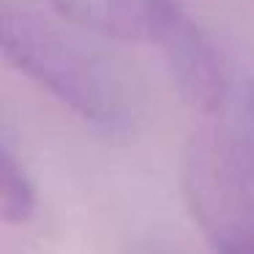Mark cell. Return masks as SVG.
Segmentation results:
<instances>
[{"label":"cell","instance_id":"6da1fadb","mask_svg":"<svg viewBox=\"0 0 254 254\" xmlns=\"http://www.w3.org/2000/svg\"><path fill=\"white\" fill-rule=\"evenodd\" d=\"M3 52L61 104L107 131H131L145 115V79L110 39L55 14L44 0H0Z\"/></svg>","mask_w":254,"mask_h":254},{"label":"cell","instance_id":"7a4b0ae2","mask_svg":"<svg viewBox=\"0 0 254 254\" xmlns=\"http://www.w3.org/2000/svg\"><path fill=\"white\" fill-rule=\"evenodd\" d=\"M181 99L191 110L213 118L227 101V68L205 30L178 6L156 39Z\"/></svg>","mask_w":254,"mask_h":254},{"label":"cell","instance_id":"3957f363","mask_svg":"<svg viewBox=\"0 0 254 254\" xmlns=\"http://www.w3.org/2000/svg\"><path fill=\"white\" fill-rule=\"evenodd\" d=\"M63 19L110 41H150L178 11V0H44Z\"/></svg>","mask_w":254,"mask_h":254},{"label":"cell","instance_id":"277c9868","mask_svg":"<svg viewBox=\"0 0 254 254\" xmlns=\"http://www.w3.org/2000/svg\"><path fill=\"white\" fill-rule=\"evenodd\" d=\"M0 159V219L11 227L28 224L39 208L36 183L8 145H3Z\"/></svg>","mask_w":254,"mask_h":254},{"label":"cell","instance_id":"5b68a950","mask_svg":"<svg viewBox=\"0 0 254 254\" xmlns=\"http://www.w3.org/2000/svg\"><path fill=\"white\" fill-rule=\"evenodd\" d=\"M230 137H232L238 170H241L243 181L249 186V194L254 199V79L246 85L238 121L230 123Z\"/></svg>","mask_w":254,"mask_h":254},{"label":"cell","instance_id":"8992f818","mask_svg":"<svg viewBox=\"0 0 254 254\" xmlns=\"http://www.w3.org/2000/svg\"><path fill=\"white\" fill-rule=\"evenodd\" d=\"M128 254H194L191 249H186L178 241H167V238H145V241L134 243Z\"/></svg>","mask_w":254,"mask_h":254},{"label":"cell","instance_id":"52a82bcc","mask_svg":"<svg viewBox=\"0 0 254 254\" xmlns=\"http://www.w3.org/2000/svg\"><path fill=\"white\" fill-rule=\"evenodd\" d=\"M221 254H254V243H246V246H235V249H227Z\"/></svg>","mask_w":254,"mask_h":254}]
</instances>
